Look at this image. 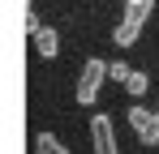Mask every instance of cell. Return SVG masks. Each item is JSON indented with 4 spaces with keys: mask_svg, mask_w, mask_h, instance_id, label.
<instances>
[{
    "mask_svg": "<svg viewBox=\"0 0 159 154\" xmlns=\"http://www.w3.org/2000/svg\"><path fill=\"white\" fill-rule=\"evenodd\" d=\"M34 51H39L43 60H56V51H60V34H56L52 26H43V30L34 34Z\"/></svg>",
    "mask_w": 159,
    "mask_h": 154,
    "instance_id": "cell-5",
    "label": "cell"
},
{
    "mask_svg": "<svg viewBox=\"0 0 159 154\" xmlns=\"http://www.w3.org/2000/svg\"><path fill=\"white\" fill-rule=\"evenodd\" d=\"M151 13H155V0H133V4H125L120 22H116V30H112V43H116V47H133Z\"/></svg>",
    "mask_w": 159,
    "mask_h": 154,
    "instance_id": "cell-1",
    "label": "cell"
},
{
    "mask_svg": "<svg viewBox=\"0 0 159 154\" xmlns=\"http://www.w3.org/2000/svg\"><path fill=\"white\" fill-rule=\"evenodd\" d=\"M39 30H43V26H39V17H34V13H26V34H30V39H34Z\"/></svg>",
    "mask_w": 159,
    "mask_h": 154,
    "instance_id": "cell-9",
    "label": "cell"
},
{
    "mask_svg": "<svg viewBox=\"0 0 159 154\" xmlns=\"http://www.w3.org/2000/svg\"><path fill=\"white\" fill-rule=\"evenodd\" d=\"M34 150H39V154H69L56 133H39V137H34Z\"/></svg>",
    "mask_w": 159,
    "mask_h": 154,
    "instance_id": "cell-6",
    "label": "cell"
},
{
    "mask_svg": "<svg viewBox=\"0 0 159 154\" xmlns=\"http://www.w3.org/2000/svg\"><path fill=\"white\" fill-rule=\"evenodd\" d=\"M90 141H95V154H120L112 116H90Z\"/></svg>",
    "mask_w": 159,
    "mask_h": 154,
    "instance_id": "cell-4",
    "label": "cell"
},
{
    "mask_svg": "<svg viewBox=\"0 0 159 154\" xmlns=\"http://www.w3.org/2000/svg\"><path fill=\"white\" fill-rule=\"evenodd\" d=\"M103 81H107V60L90 56V60L82 64V73H78V103H82V107H90V103L99 99Z\"/></svg>",
    "mask_w": 159,
    "mask_h": 154,
    "instance_id": "cell-2",
    "label": "cell"
},
{
    "mask_svg": "<svg viewBox=\"0 0 159 154\" xmlns=\"http://www.w3.org/2000/svg\"><path fill=\"white\" fill-rule=\"evenodd\" d=\"M125 90H129L133 99H142V94H146V90H151V77L142 73V69H133V77H129V81H125Z\"/></svg>",
    "mask_w": 159,
    "mask_h": 154,
    "instance_id": "cell-7",
    "label": "cell"
},
{
    "mask_svg": "<svg viewBox=\"0 0 159 154\" xmlns=\"http://www.w3.org/2000/svg\"><path fill=\"white\" fill-rule=\"evenodd\" d=\"M125 116H129V128L142 146H159V111H146L142 103H133Z\"/></svg>",
    "mask_w": 159,
    "mask_h": 154,
    "instance_id": "cell-3",
    "label": "cell"
},
{
    "mask_svg": "<svg viewBox=\"0 0 159 154\" xmlns=\"http://www.w3.org/2000/svg\"><path fill=\"white\" fill-rule=\"evenodd\" d=\"M107 77H112V81H129L133 69H129V64H120V60H112V64H107Z\"/></svg>",
    "mask_w": 159,
    "mask_h": 154,
    "instance_id": "cell-8",
    "label": "cell"
},
{
    "mask_svg": "<svg viewBox=\"0 0 159 154\" xmlns=\"http://www.w3.org/2000/svg\"><path fill=\"white\" fill-rule=\"evenodd\" d=\"M125 4H133V0H125Z\"/></svg>",
    "mask_w": 159,
    "mask_h": 154,
    "instance_id": "cell-10",
    "label": "cell"
}]
</instances>
